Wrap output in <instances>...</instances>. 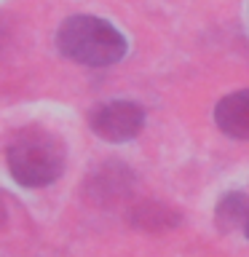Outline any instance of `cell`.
Here are the masks:
<instances>
[{"label": "cell", "instance_id": "obj_1", "mask_svg": "<svg viewBox=\"0 0 249 257\" xmlns=\"http://www.w3.org/2000/svg\"><path fill=\"white\" fill-rule=\"evenodd\" d=\"M3 158L16 185L38 190L54 185L62 177L67 164V148L43 126H22L6 140Z\"/></svg>", "mask_w": 249, "mask_h": 257}, {"label": "cell", "instance_id": "obj_2", "mask_svg": "<svg viewBox=\"0 0 249 257\" xmlns=\"http://www.w3.org/2000/svg\"><path fill=\"white\" fill-rule=\"evenodd\" d=\"M56 48L62 56L83 67H110L126 56V38L107 19L75 14L59 24Z\"/></svg>", "mask_w": 249, "mask_h": 257}, {"label": "cell", "instance_id": "obj_3", "mask_svg": "<svg viewBox=\"0 0 249 257\" xmlns=\"http://www.w3.org/2000/svg\"><path fill=\"white\" fill-rule=\"evenodd\" d=\"M88 126L91 132L104 142L120 145L134 140L137 134L145 128V110L142 104L132 99H110L96 104L88 115Z\"/></svg>", "mask_w": 249, "mask_h": 257}, {"label": "cell", "instance_id": "obj_4", "mask_svg": "<svg viewBox=\"0 0 249 257\" xmlns=\"http://www.w3.org/2000/svg\"><path fill=\"white\" fill-rule=\"evenodd\" d=\"M134 190V174L132 169L120 161H107V164L96 166L83 182V196L88 204L107 209L126 201Z\"/></svg>", "mask_w": 249, "mask_h": 257}, {"label": "cell", "instance_id": "obj_5", "mask_svg": "<svg viewBox=\"0 0 249 257\" xmlns=\"http://www.w3.org/2000/svg\"><path fill=\"white\" fill-rule=\"evenodd\" d=\"M214 123L233 140H249V88L233 91L217 102Z\"/></svg>", "mask_w": 249, "mask_h": 257}, {"label": "cell", "instance_id": "obj_6", "mask_svg": "<svg viewBox=\"0 0 249 257\" xmlns=\"http://www.w3.org/2000/svg\"><path fill=\"white\" fill-rule=\"evenodd\" d=\"M129 222L145 233H166L182 222V214L161 201H140L129 209Z\"/></svg>", "mask_w": 249, "mask_h": 257}, {"label": "cell", "instance_id": "obj_7", "mask_svg": "<svg viewBox=\"0 0 249 257\" xmlns=\"http://www.w3.org/2000/svg\"><path fill=\"white\" fill-rule=\"evenodd\" d=\"M214 222L222 233L230 230H244V225L249 222V198L238 190H230L217 201L214 209Z\"/></svg>", "mask_w": 249, "mask_h": 257}, {"label": "cell", "instance_id": "obj_8", "mask_svg": "<svg viewBox=\"0 0 249 257\" xmlns=\"http://www.w3.org/2000/svg\"><path fill=\"white\" fill-rule=\"evenodd\" d=\"M241 233H244V236H246V238H249V222H246V225H244V230H241Z\"/></svg>", "mask_w": 249, "mask_h": 257}, {"label": "cell", "instance_id": "obj_9", "mask_svg": "<svg viewBox=\"0 0 249 257\" xmlns=\"http://www.w3.org/2000/svg\"><path fill=\"white\" fill-rule=\"evenodd\" d=\"M0 220H3V206H0Z\"/></svg>", "mask_w": 249, "mask_h": 257}]
</instances>
